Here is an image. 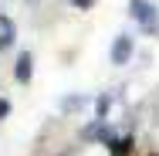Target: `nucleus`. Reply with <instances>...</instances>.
Segmentation results:
<instances>
[{
  "label": "nucleus",
  "instance_id": "obj_6",
  "mask_svg": "<svg viewBox=\"0 0 159 156\" xmlns=\"http://www.w3.org/2000/svg\"><path fill=\"white\" fill-rule=\"evenodd\" d=\"M71 3H75V7H78V10H88V7H92V3H95V0H71Z\"/></svg>",
  "mask_w": 159,
  "mask_h": 156
},
{
  "label": "nucleus",
  "instance_id": "obj_2",
  "mask_svg": "<svg viewBox=\"0 0 159 156\" xmlns=\"http://www.w3.org/2000/svg\"><path fill=\"white\" fill-rule=\"evenodd\" d=\"M132 51H135V41H132L129 34H119V37L112 41V64H129Z\"/></svg>",
  "mask_w": 159,
  "mask_h": 156
},
{
  "label": "nucleus",
  "instance_id": "obj_4",
  "mask_svg": "<svg viewBox=\"0 0 159 156\" xmlns=\"http://www.w3.org/2000/svg\"><path fill=\"white\" fill-rule=\"evenodd\" d=\"M14 37H17V27H14V21L0 14V48H10V44H14Z\"/></svg>",
  "mask_w": 159,
  "mask_h": 156
},
{
  "label": "nucleus",
  "instance_id": "obj_5",
  "mask_svg": "<svg viewBox=\"0 0 159 156\" xmlns=\"http://www.w3.org/2000/svg\"><path fill=\"white\" fill-rule=\"evenodd\" d=\"M7 116H10V102H7V98H0V119H7Z\"/></svg>",
  "mask_w": 159,
  "mask_h": 156
},
{
  "label": "nucleus",
  "instance_id": "obj_3",
  "mask_svg": "<svg viewBox=\"0 0 159 156\" xmlns=\"http://www.w3.org/2000/svg\"><path fill=\"white\" fill-rule=\"evenodd\" d=\"M31 71H34L31 51H20V54H17V64H14V78H17L20 85H27V82H31Z\"/></svg>",
  "mask_w": 159,
  "mask_h": 156
},
{
  "label": "nucleus",
  "instance_id": "obj_1",
  "mask_svg": "<svg viewBox=\"0 0 159 156\" xmlns=\"http://www.w3.org/2000/svg\"><path fill=\"white\" fill-rule=\"evenodd\" d=\"M129 14H132V21L142 31H156L159 27V10H156V3H149V0H129Z\"/></svg>",
  "mask_w": 159,
  "mask_h": 156
}]
</instances>
